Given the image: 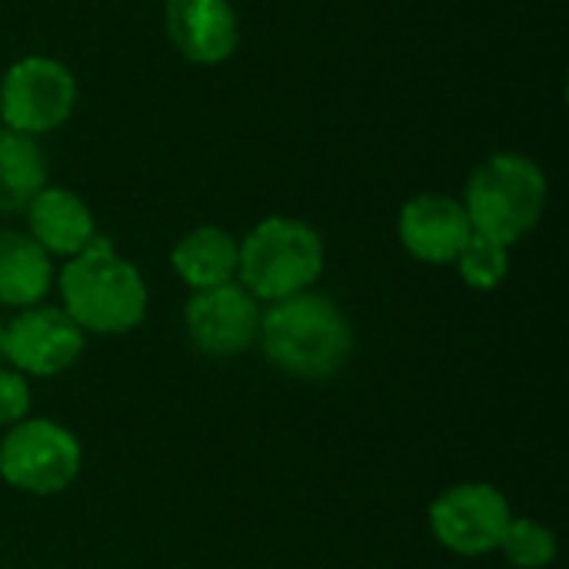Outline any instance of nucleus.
Returning a JSON list of instances; mask_svg holds the SVG:
<instances>
[{
    "label": "nucleus",
    "mask_w": 569,
    "mask_h": 569,
    "mask_svg": "<svg viewBox=\"0 0 569 569\" xmlns=\"http://www.w3.org/2000/svg\"><path fill=\"white\" fill-rule=\"evenodd\" d=\"M463 210L477 233L510 247L540 223L547 210V177L523 153H493L470 173Z\"/></svg>",
    "instance_id": "nucleus-3"
},
{
    "label": "nucleus",
    "mask_w": 569,
    "mask_h": 569,
    "mask_svg": "<svg viewBox=\"0 0 569 569\" xmlns=\"http://www.w3.org/2000/svg\"><path fill=\"white\" fill-rule=\"evenodd\" d=\"M163 23L177 53L200 67L227 60L240 43V23L227 0H167Z\"/></svg>",
    "instance_id": "nucleus-10"
},
{
    "label": "nucleus",
    "mask_w": 569,
    "mask_h": 569,
    "mask_svg": "<svg viewBox=\"0 0 569 569\" xmlns=\"http://www.w3.org/2000/svg\"><path fill=\"white\" fill-rule=\"evenodd\" d=\"M53 283L50 253L27 233L0 230V303L37 307Z\"/></svg>",
    "instance_id": "nucleus-13"
},
{
    "label": "nucleus",
    "mask_w": 569,
    "mask_h": 569,
    "mask_svg": "<svg viewBox=\"0 0 569 569\" xmlns=\"http://www.w3.org/2000/svg\"><path fill=\"white\" fill-rule=\"evenodd\" d=\"M63 313L87 333H127L147 313V287L107 237H93L60 273Z\"/></svg>",
    "instance_id": "nucleus-1"
},
{
    "label": "nucleus",
    "mask_w": 569,
    "mask_h": 569,
    "mask_svg": "<svg viewBox=\"0 0 569 569\" xmlns=\"http://www.w3.org/2000/svg\"><path fill=\"white\" fill-rule=\"evenodd\" d=\"M500 550L507 553V560L520 569H543L553 563L557 557V537L553 530H547L543 523L537 520H520L513 517L503 540H500Z\"/></svg>",
    "instance_id": "nucleus-17"
},
{
    "label": "nucleus",
    "mask_w": 569,
    "mask_h": 569,
    "mask_svg": "<svg viewBox=\"0 0 569 569\" xmlns=\"http://www.w3.org/2000/svg\"><path fill=\"white\" fill-rule=\"evenodd\" d=\"M460 267V277L477 287V290H493L503 283L507 270H510V247L493 240V237H483V233H470V240L463 243V250L457 253L453 260Z\"/></svg>",
    "instance_id": "nucleus-16"
},
{
    "label": "nucleus",
    "mask_w": 569,
    "mask_h": 569,
    "mask_svg": "<svg viewBox=\"0 0 569 569\" xmlns=\"http://www.w3.org/2000/svg\"><path fill=\"white\" fill-rule=\"evenodd\" d=\"M183 320L193 347L207 357H237L260 333L257 297L233 280L210 290H197L187 303Z\"/></svg>",
    "instance_id": "nucleus-8"
},
{
    "label": "nucleus",
    "mask_w": 569,
    "mask_h": 569,
    "mask_svg": "<svg viewBox=\"0 0 569 569\" xmlns=\"http://www.w3.org/2000/svg\"><path fill=\"white\" fill-rule=\"evenodd\" d=\"M27 223H30V237L57 257H77L93 237H97V223L90 207L63 187H43L30 207L23 210Z\"/></svg>",
    "instance_id": "nucleus-12"
},
{
    "label": "nucleus",
    "mask_w": 569,
    "mask_h": 569,
    "mask_svg": "<svg viewBox=\"0 0 569 569\" xmlns=\"http://www.w3.org/2000/svg\"><path fill=\"white\" fill-rule=\"evenodd\" d=\"M30 410V387L20 373L0 370V427L23 423Z\"/></svg>",
    "instance_id": "nucleus-18"
},
{
    "label": "nucleus",
    "mask_w": 569,
    "mask_h": 569,
    "mask_svg": "<svg viewBox=\"0 0 569 569\" xmlns=\"http://www.w3.org/2000/svg\"><path fill=\"white\" fill-rule=\"evenodd\" d=\"M237 260H240V243L220 227L190 230L170 253L173 270L193 290L230 283L237 277Z\"/></svg>",
    "instance_id": "nucleus-14"
},
{
    "label": "nucleus",
    "mask_w": 569,
    "mask_h": 569,
    "mask_svg": "<svg viewBox=\"0 0 569 569\" xmlns=\"http://www.w3.org/2000/svg\"><path fill=\"white\" fill-rule=\"evenodd\" d=\"M83 353V330L57 307H27L3 330V360L20 373L53 377Z\"/></svg>",
    "instance_id": "nucleus-9"
},
{
    "label": "nucleus",
    "mask_w": 569,
    "mask_h": 569,
    "mask_svg": "<svg viewBox=\"0 0 569 569\" xmlns=\"http://www.w3.org/2000/svg\"><path fill=\"white\" fill-rule=\"evenodd\" d=\"M270 363L293 377H333L353 347V333L340 307L320 293H293L260 313V333Z\"/></svg>",
    "instance_id": "nucleus-2"
},
{
    "label": "nucleus",
    "mask_w": 569,
    "mask_h": 569,
    "mask_svg": "<svg viewBox=\"0 0 569 569\" xmlns=\"http://www.w3.org/2000/svg\"><path fill=\"white\" fill-rule=\"evenodd\" d=\"M47 187V160L37 137L0 127V217L23 213Z\"/></svg>",
    "instance_id": "nucleus-15"
},
{
    "label": "nucleus",
    "mask_w": 569,
    "mask_h": 569,
    "mask_svg": "<svg viewBox=\"0 0 569 569\" xmlns=\"http://www.w3.org/2000/svg\"><path fill=\"white\" fill-rule=\"evenodd\" d=\"M400 243L423 263H453L473 227L460 200L447 193H420L400 210Z\"/></svg>",
    "instance_id": "nucleus-11"
},
{
    "label": "nucleus",
    "mask_w": 569,
    "mask_h": 569,
    "mask_svg": "<svg viewBox=\"0 0 569 569\" xmlns=\"http://www.w3.org/2000/svg\"><path fill=\"white\" fill-rule=\"evenodd\" d=\"M323 273V240L293 217H267L240 243L237 277L257 300H283L303 293Z\"/></svg>",
    "instance_id": "nucleus-4"
},
{
    "label": "nucleus",
    "mask_w": 569,
    "mask_h": 569,
    "mask_svg": "<svg viewBox=\"0 0 569 569\" xmlns=\"http://www.w3.org/2000/svg\"><path fill=\"white\" fill-rule=\"evenodd\" d=\"M510 520L513 513L507 497L490 483H460L430 507V527L437 540L460 557L500 550Z\"/></svg>",
    "instance_id": "nucleus-7"
},
{
    "label": "nucleus",
    "mask_w": 569,
    "mask_h": 569,
    "mask_svg": "<svg viewBox=\"0 0 569 569\" xmlns=\"http://www.w3.org/2000/svg\"><path fill=\"white\" fill-rule=\"evenodd\" d=\"M73 103L77 80L53 57H23L0 80V120L27 137L57 130L73 113Z\"/></svg>",
    "instance_id": "nucleus-5"
},
{
    "label": "nucleus",
    "mask_w": 569,
    "mask_h": 569,
    "mask_svg": "<svg viewBox=\"0 0 569 569\" xmlns=\"http://www.w3.org/2000/svg\"><path fill=\"white\" fill-rule=\"evenodd\" d=\"M80 470V443L53 420L17 423L0 443V477L37 497L60 493Z\"/></svg>",
    "instance_id": "nucleus-6"
},
{
    "label": "nucleus",
    "mask_w": 569,
    "mask_h": 569,
    "mask_svg": "<svg viewBox=\"0 0 569 569\" xmlns=\"http://www.w3.org/2000/svg\"><path fill=\"white\" fill-rule=\"evenodd\" d=\"M3 330H7V327L0 323V360H3Z\"/></svg>",
    "instance_id": "nucleus-19"
}]
</instances>
